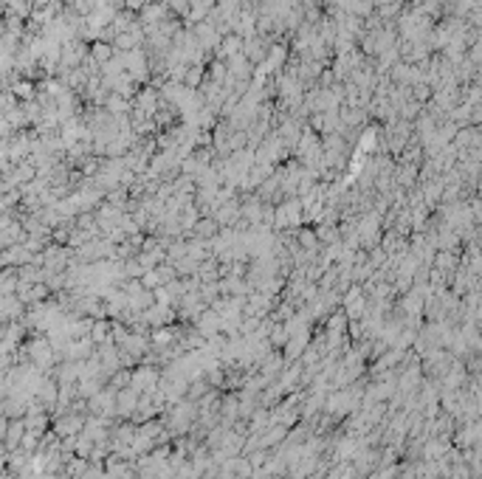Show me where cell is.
<instances>
[{
	"label": "cell",
	"mask_w": 482,
	"mask_h": 479,
	"mask_svg": "<svg viewBox=\"0 0 482 479\" xmlns=\"http://www.w3.org/2000/svg\"><path fill=\"white\" fill-rule=\"evenodd\" d=\"M93 57H96L99 62H107L110 57H113V48H110V45H96V48H93Z\"/></svg>",
	"instance_id": "obj_1"
}]
</instances>
